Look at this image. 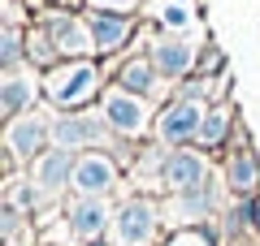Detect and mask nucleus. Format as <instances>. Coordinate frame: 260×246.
Segmentation results:
<instances>
[{
	"instance_id": "f257e3e1",
	"label": "nucleus",
	"mask_w": 260,
	"mask_h": 246,
	"mask_svg": "<svg viewBox=\"0 0 260 246\" xmlns=\"http://www.w3.org/2000/svg\"><path fill=\"white\" fill-rule=\"evenodd\" d=\"M44 87H48V95H52L56 104H83L87 95L95 91V69H91V65H83V61L61 65V69L48 73Z\"/></svg>"
},
{
	"instance_id": "f03ea898",
	"label": "nucleus",
	"mask_w": 260,
	"mask_h": 246,
	"mask_svg": "<svg viewBox=\"0 0 260 246\" xmlns=\"http://www.w3.org/2000/svg\"><path fill=\"white\" fill-rule=\"evenodd\" d=\"M200 126H204L200 108H195L191 100H178V104H169V108L160 112V121H156V134L165 138V143H186L191 134H200Z\"/></svg>"
},
{
	"instance_id": "7ed1b4c3",
	"label": "nucleus",
	"mask_w": 260,
	"mask_h": 246,
	"mask_svg": "<svg viewBox=\"0 0 260 246\" xmlns=\"http://www.w3.org/2000/svg\"><path fill=\"white\" fill-rule=\"evenodd\" d=\"M152 229H156V212H152L148 199H135L121 208V216H117V242L121 246H143L152 237Z\"/></svg>"
},
{
	"instance_id": "20e7f679",
	"label": "nucleus",
	"mask_w": 260,
	"mask_h": 246,
	"mask_svg": "<svg viewBox=\"0 0 260 246\" xmlns=\"http://www.w3.org/2000/svg\"><path fill=\"white\" fill-rule=\"evenodd\" d=\"M204 160L195 151H174L165 160V186L178 194H191V190H204Z\"/></svg>"
},
{
	"instance_id": "39448f33",
	"label": "nucleus",
	"mask_w": 260,
	"mask_h": 246,
	"mask_svg": "<svg viewBox=\"0 0 260 246\" xmlns=\"http://www.w3.org/2000/svg\"><path fill=\"white\" fill-rule=\"evenodd\" d=\"M104 117L117 130H126V134H139L148 126V104L139 95H130V91H109L104 95Z\"/></svg>"
},
{
	"instance_id": "423d86ee",
	"label": "nucleus",
	"mask_w": 260,
	"mask_h": 246,
	"mask_svg": "<svg viewBox=\"0 0 260 246\" xmlns=\"http://www.w3.org/2000/svg\"><path fill=\"white\" fill-rule=\"evenodd\" d=\"M104 138V126L95 117H65L52 126V143L61 147V151H74V147H91Z\"/></svg>"
},
{
	"instance_id": "0eeeda50",
	"label": "nucleus",
	"mask_w": 260,
	"mask_h": 246,
	"mask_svg": "<svg viewBox=\"0 0 260 246\" xmlns=\"http://www.w3.org/2000/svg\"><path fill=\"white\" fill-rule=\"evenodd\" d=\"M113 160H104V155H83L74 169V190L87 194V199H95V194H104L113 186Z\"/></svg>"
},
{
	"instance_id": "6e6552de",
	"label": "nucleus",
	"mask_w": 260,
	"mask_h": 246,
	"mask_svg": "<svg viewBox=\"0 0 260 246\" xmlns=\"http://www.w3.org/2000/svg\"><path fill=\"white\" fill-rule=\"evenodd\" d=\"M74 169H78V164L70 160V151H61V147H56V151H48V155H39V160H35L30 182H35L39 190H61V186L74 177Z\"/></svg>"
},
{
	"instance_id": "1a4fd4ad",
	"label": "nucleus",
	"mask_w": 260,
	"mask_h": 246,
	"mask_svg": "<svg viewBox=\"0 0 260 246\" xmlns=\"http://www.w3.org/2000/svg\"><path fill=\"white\" fill-rule=\"evenodd\" d=\"M48 134H52V130H48L39 117H18L9 126V151L13 155H35L39 147L48 143Z\"/></svg>"
},
{
	"instance_id": "9d476101",
	"label": "nucleus",
	"mask_w": 260,
	"mask_h": 246,
	"mask_svg": "<svg viewBox=\"0 0 260 246\" xmlns=\"http://www.w3.org/2000/svg\"><path fill=\"white\" fill-rule=\"evenodd\" d=\"M152 61H156V69H160V73L178 78V73H186V69H191L195 48L186 44V39H160V44H156V52H152Z\"/></svg>"
},
{
	"instance_id": "9b49d317",
	"label": "nucleus",
	"mask_w": 260,
	"mask_h": 246,
	"mask_svg": "<svg viewBox=\"0 0 260 246\" xmlns=\"http://www.w3.org/2000/svg\"><path fill=\"white\" fill-rule=\"evenodd\" d=\"M126 35H130V22L126 18H117V13H95V22H91L95 52H117V48L126 44Z\"/></svg>"
},
{
	"instance_id": "f8f14e48",
	"label": "nucleus",
	"mask_w": 260,
	"mask_h": 246,
	"mask_svg": "<svg viewBox=\"0 0 260 246\" xmlns=\"http://www.w3.org/2000/svg\"><path fill=\"white\" fill-rule=\"evenodd\" d=\"M104 220H109V208H104L100 199H83V203H74V208H70V229H74V233H83V237L100 233Z\"/></svg>"
},
{
	"instance_id": "ddd939ff",
	"label": "nucleus",
	"mask_w": 260,
	"mask_h": 246,
	"mask_svg": "<svg viewBox=\"0 0 260 246\" xmlns=\"http://www.w3.org/2000/svg\"><path fill=\"white\" fill-rule=\"evenodd\" d=\"M52 44L61 48V52H87V48H95L91 39H87V26L74 18H52Z\"/></svg>"
},
{
	"instance_id": "4468645a",
	"label": "nucleus",
	"mask_w": 260,
	"mask_h": 246,
	"mask_svg": "<svg viewBox=\"0 0 260 246\" xmlns=\"http://www.w3.org/2000/svg\"><path fill=\"white\" fill-rule=\"evenodd\" d=\"M26 100H30V82L18 78V73H9L5 87H0V108H5V117H18Z\"/></svg>"
},
{
	"instance_id": "2eb2a0df",
	"label": "nucleus",
	"mask_w": 260,
	"mask_h": 246,
	"mask_svg": "<svg viewBox=\"0 0 260 246\" xmlns=\"http://www.w3.org/2000/svg\"><path fill=\"white\" fill-rule=\"evenodd\" d=\"M256 182H260L256 155H251V151H234V160H230V186H234V190H251Z\"/></svg>"
},
{
	"instance_id": "dca6fc26",
	"label": "nucleus",
	"mask_w": 260,
	"mask_h": 246,
	"mask_svg": "<svg viewBox=\"0 0 260 246\" xmlns=\"http://www.w3.org/2000/svg\"><path fill=\"white\" fill-rule=\"evenodd\" d=\"M121 91H130V95L152 91V65L148 61H130L126 69H121Z\"/></svg>"
},
{
	"instance_id": "f3484780",
	"label": "nucleus",
	"mask_w": 260,
	"mask_h": 246,
	"mask_svg": "<svg viewBox=\"0 0 260 246\" xmlns=\"http://www.w3.org/2000/svg\"><path fill=\"white\" fill-rule=\"evenodd\" d=\"M225 121H230V112H225V108H213V112L204 117V126H200V143H208V147H213V143H221Z\"/></svg>"
},
{
	"instance_id": "a211bd4d",
	"label": "nucleus",
	"mask_w": 260,
	"mask_h": 246,
	"mask_svg": "<svg viewBox=\"0 0 260 246\" xmlns=\"http://www.w3.org/2000/svg\"><path fill=\"white\" fill-rule=\"evenodd\" d=\"M139 0H91V9H104V13H126V9H135Z\"/></svg>"
},
{
	"instance_id": "6ab92c4d",
	"label": "nucleus",
	"mask_w": 260,
	"mask_h": 246,
	"mask_svg": "<svg viewBox=\"0 0 260 246\" xmlns=\"http://www.w3.org/2000/svg\"><path fill=\"white\" fill-rule=\"evenodd\" d=\"M13 65H18V35H5V69H13Z\"/></svg>"
},
{
	"instance_id": "aec40b11",
	"label": "nucleus",
	"mask_w": 260,
	"mask_h": 246,
	"mask_svg": "<svg viewBox=\"0 0 260 246\" xmlns=\"http://www.w3.org/2000/svg\"><path fill=\"white\" fill-rule=\"evenodd\" d=\"M165 22H169V26H186V9H182V5H169V9H165Z\"/></svg>"
},
{
	"instance_id": "412c9836",
	"label": "nucleus",
	"mask_w": 260,
	"mask_h": 246,
	"mask_svg": "<svg viewBox=\"0 0 260 246\" xmlns=\"http://www.w3.org/2000/svg\"><path fill=\"white\" fill-rule=\"evenodd\" d=\"M169 246H208V242H204V237H200V233H182V237H174V242H169Z\"/></svg>"
},
{
	"instance_id": "4be33fe9",
	"label": "nucleus",
	"mask_w": 260,
	"mask_h": 246,
	"mask_svg": "<svg viewBox=\"0 0 260 246\" xmlns=\"http://www.w3.org/2000/svg\"><path fill=\"white\" fill-rule=\"evenodd\" d=\"M251 212H256V220H260V203H256V208H251Z\"/></svg>"
},
{
	"instance_id": "5701e85b",
	"label": "nucleus",
	"mask_w": 260,
	"mask_h": 246,
	"mask_svg": "<svg viewBox=\"0 0 260 246\" xmlns=\"http://www.w3.org/2000/svg\"><path fill=\"white\" fill-rule=\"evenodd\" d=\"M91 246H104V242H91Z\"/></svg>"
}]
</instances>
